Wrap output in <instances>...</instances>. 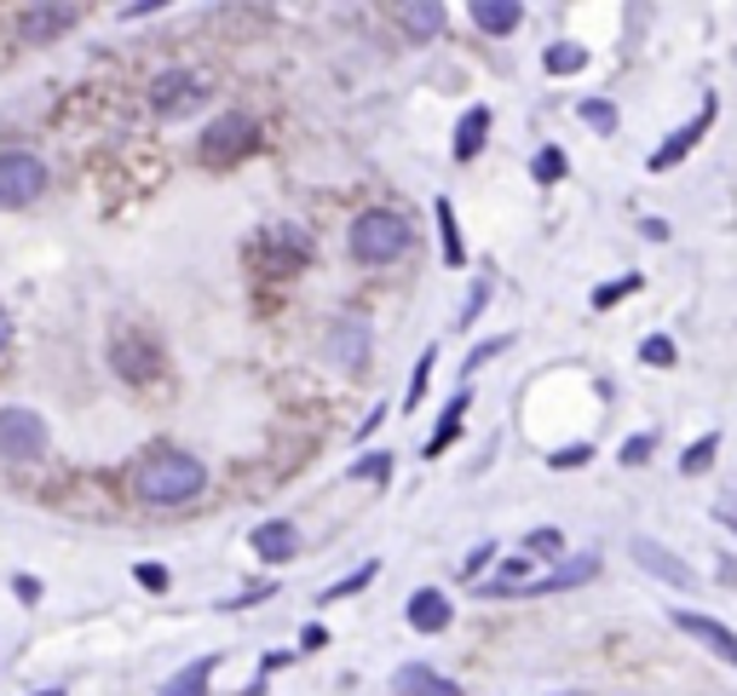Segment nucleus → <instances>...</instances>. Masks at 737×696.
<instances>
[{
	"label": "nucleus",
	"instance_id": "obj_1",
	"mask_svg": "<svg viewBox=\"0 0 737 696\" xmlns=\"http://www.w3.org/2000/svg\"><path fill=\"white\" fill-rule=\"evenodd\" d=\"M208 489V466L184 449H150L145 461L133 466V496L145 506H184Z\"/></svg>",
	"mask_w": 737,
	"mask_h": 696
},
{
	"label": "nucleus",
	"instance_id": "obj_2",
	"mask_svg": "<svg viewBox=\"0 0 737 696\" xmlns=\"http://www.w3.org/2000/svg\"><path fill=\"white\" fill-rule=\"evenodd\" d=\"M346 248H352V259H363V265H392L398 254H409V219L386 213V208H368V213L352 219Z\"/></svg>",
	"mask_w": 737,
	"mask_h": 696
},
{
	"label": "nucleus",
	"instance_id": "obj_3",
	"mask_svg": "<svg viewBox=\"0 0 737 696\" xmlns=\"http://www.w3.org/2000/svg\"><path fill=\"white\" fill-rule=\"evenodd\" d=\"M47 196V161L29 150H0V208H29Z\"/></svg>",
	"mask_w": 737,
	"mask_h": 696
},
{
	"label": "nucleus",
	"instance_id": "obj_4",
	"mask_svg": "<svg viewBox=\"0 0 737 696\" xmlns=\"http://www.w3.org/2000/svg\"><path fill=\"white\" fill-rule=\"evenodd\" d=\"M254 138H259V121L254 115H242V110H231V115H214V127L202 133V161H237V156H249L254 150Z\"/></svg>",
	"mask_w": 737,
	"mask_h": 696
},
{
	"label": "nucleus",
	"instance_id": "obj_5",
	"mask_svg": "<svg viewBox=\"0 0 737 696\" xmlns=\"http://www.w3.org/2000/svg\"><path fill=\"white\" fill-rule=\"evenodd\" d=\"M714 115H721V98H714V93H709V98H703V110H698V115H691V121H686V127H674V133L663 138V145H657V150H651V161H645V168H651V173H668V168H680V161H686L691 150H698V145H703V133L714 127Z\"/></svg>",
	"mask_w": 737,
	"mask_h": 696
},
{
	"label": "nucleus",
	"instance_id": "obj_6",
	"mask_svg": "<svg viewBox=\"0 0 737 696\" xmlns=\"http://www.w3.org/2000/svg\"><path fill=\"white\" fill-rule=\"evenodd\" d=\"M0 455L7 461H40L47 455V420L35 408H0Z\"/></svg>",
	"mask_w": 737,
	"mask_h": 696
},
{
	"label": "nucleus",
	"instance_id": "obj_7",
	"mask_svg": "<svg viewBox=\"0 0 737 696\" xmlns=\"http://www.w3.org/2000/svg\"><path fill=\"white\" fill-rule=\"evenodd\" d=\"M628 552H633V564L645 570V576H657V582H668V587H698V576H691V564L680 559V552H668L663 541H651V536H633L628 541Z\"/></svg>",
	"mask_w": 737,
	"mask_h": 696
},
{
	"label": "nucleus",
	"instance_id": "obj_8",
	"mask_svg": "<svg viewBox=\"0 0 737 696\" xmlns=\"http://www.w3.org/2000/svg\"><path fill=\"white\" fill-rule=\"evenodd\" d=\"M202 98H208V81L191 75V70H161L150 81V110L156 115H179L184 105H202Z\"/></svg>",
	"mask_w": 737,
	"mask_h": 696
},
{
	"label": "nucleus",
	"instance_id": "obj_9",
	"mask_svg": "<svg viewBox=\"0 0 737 696\" xmlns=\"http://www.w3.org/2000/svg\"><path fill=\"white\" fill-rule=\"evenodd\" d=\"M668 622L680 627V633H691V639H698V645H709V650H714V657H721V662H732V668H737V633H732L726 622H714V616H698V610H674Z\"/></svg>",
	"mask_w": 737,
	"mask_h": 696
},
{
	"label": "nucleus",
	"instance_id": "obj_10",
	"mask_svg": "<svg viewBox=\"0 0 737 696\" xmlns=\"http://www.w3.org/2000/svg\"><path fill=\"white\" fill-rule=\"evenodd\" d=\"M600 576V552H577V559H559L542 582H524V593H565V587H582Z\"/></svg>",
	"mask_w": 737,
	"mask_h": 696
},
{
	"label": "nucleus",
	"instance_id": "obj_11",
	"mask_svg": "<svg viewBox=\"0 0 737 696\" xmlns=\"http://www.w3.org/2000/svg\"><path fill=\"white\" fill-rule=\"evenodd\" d=\"M392 691H398V696H461L456 680H444V673H433L426 662L398 668V673H392Z\"/></svg>",
	"mask_w": 737,
	"mask_h": 696
},
{
	"label": "nucleus",
	"instance_id": "obj_12",
	"mask_svg": "<svg viewBox=\"0 0 737 696\" xmlns=\"http://www.w3.org/2000/svg\"><path fill=\"white\" fill-rule=\"evenodd\" d=\"M363 345H368V322H363V317L329 322V357H335L340 368H358V363H363Z\"/></svg>",
	"mask_w": 737,
	"mask_h": 696
},
{
	"label": "nucleus",
	"instance_id": "obj_13",
	"mask_svg": "<svg viewBox=\"0 0 737 696\" xmlns=\"http://www.w3.org/2000/svg\"><path fill=\"white\" fill-rule=\"evenodd\" d=\"M249 541H254V552H259L265 564H282V559H294V552H300V536H294V524H289V518L259 524Z\"/></svg>",
	"mask_w": 737,
	"mask_h": 696
},
{
	"label": "nucleus",
	"instance_id": "obj_14",
	"mask_svg": "<svg viewBox=\"0 0 737 696\" xmlns=\"http://www.w3.org/2000/svg\"><path fill=\"white\" fill-rule=\"evenodd\" d=\"M467 17H473L484 35H514L524 24V7H519V0H473Z\"/></svg>",
	"mask_w": 737,
	"mask_h": 696
},
{
	"label": "nucleus",
	"instance_id": "obj_15",
	"mask_svg": "<svg viewBox=\"0 0 737 696\" xmlns=\"http://www.w3.org/2000/svg\"><path fill=\"white\" fill-rule=\"evenodd\" d=\"M409 627H421V633H444L449 627V599L438 587L409 593Z\"/></svg>",
	"mask_w": 737,
	"mask_h": 696
},
{
	"label": "nucleus",
	"instance_id": "obj_16",
	"mask_svg": "<svg viewBox=\"0 0 737 696\" xmlns=\"http://www.w3.org/2000/svg\"><path fill=\"white\" fill-rule=\"evenodd\" d=\"M467 408H473V392H456V398L444 403V415H438V426H433V438H426V455H444V449L461 438V420H467Z\"/></svg>",
	"mask_w": 737,
	"mask_h": 696
},
{
	"label": "nucleus",
	"instance_id": "obj_17",
	"mask_svg": "<svg viewBox=\"0 0 737 696\" xmlns=\"http://www.w3.org/2000/svg\"><path fill=\"white\" fill-rule=\"evenodd\" d=\"M484 145H490V105H473L456 127V161H473Z\"/></svg>",
	"mask_w": 737,
	"mask_h": 696
},
{
	"label": "nucleus",
	"instance_id": "obj_18",
	"mask_svg": "<svg viewBox=\"0 0 737 696\" xmlns=\"http://www.w3.org/2000/svg\"><path fill=\"white\" fill-rule=\"evenodd\" d=\"M17 24H24V40H52V35H64L75 24V12L70 7H29Z\"/></svg>",
	"mask_w": 737,
	"mask_h": 696
},
{
	"label": "nucleus",
	"instance_id": "obj_19",
	"mask_svg": "<svg viewBox=\"0 0 737 696\" xmlns=\"http://www.w3.org/2000/svg\"><path fill=\"white\" fill-rule=\"evenodd\" d=\"M116 375L121 380H150L156 375V352H150L145 340H121L116 345Z\"/></svg>",
	"mask_w": 737,
	"mask_h": 696
},
{
	"label": "nucleus",
	"instance_id": "obj_20",
	"mask_svg": "<svg viewBox=\"0 0 737 696\" xmlns=\"http://www.w3.org/2000/svg\"><path fill=\"white\" fill-rule=\"evenodd\" d=\"M208 680H214V657H202L184 673H173V680L161 685V696H208Z\"/></svg>",
	"mask_w": 737,
	"mask_h": 696
},
{
	"label": "nucleus",
	"instance_id": "obj_21",
	"mask_svg": "<svg viewBox=\"0 0 737 696\" xmlns=\"http://www.w3.org/2000/svg\"><path fill=\"white\" fill-rule=\"evenodd\" d=\"M433 213H438V236H444V265H461L467 248H461V224H456V208H449V196L433 202Z\"/></svg>",
	"mask_w": 737,
	"mask_h": 696
},
{
	"label": "nucleus",
	"instance_id": "obj_22",
	"mask_svg": "<svg viewBox=\"0 0 737 696\" xmlns=\"http://www.w3.org/2000/svg\"><path fill=\"white\" fill-rule=\"evenodd\" d=\"M582 64H588V52L577 47V40H553V47L542 52V70L547 75H577Z\"/></svg>",
	"mask_w": 737,
	"mask_h": 696
},
{
	"label": "nucleus",
	"instance_id": "obj_23",
	"mask_svg": "<svg viewBox=\"0 0 737 696\" xmlns=\"http://www.w3.org/2000/svg\"><path fill=\"white\" fill-rule=\"evenodd\" d=\"M403 29L415 40H433L444 29V7H433V0H421V7H403Z\"/></svg>",
	"mask_w": 737,
	"mask_h": 696
},
{
	"label": "nucleus",
	"instance_id": "obj_24",
	"mask_svg": "<svg viewBox=\"0 0 737 696\" xmlns=\"http://www.w3.org/2000/svg\"><path fill=\"white\" fill-rule=\"evenodd\" d=\"M714 455H721V432H703V438H698V443H691L686 455H680V473H686V478L709 473V466H714Z\"/></svg>",
	"mask_w": 737,
	"mask_h": 696
},
{
	"label": "nucleus",
	"instance_id": "obj_25",
	"mask_svg": "<svg viewBox=\"0 0 737 696\" xmlns=\"http://www.w3.org/2000/svg\"><path fill=\"white\" fill-rule=\"evenodd\" d=\"M375 576H380V564H375V559H368V564H358V570H352V576H346V582L323 587V605H335V599H352V593H363V587L375 582Z\"/></svg>",
	"mask_w": 737,
	"mask_h": 696
},
{
	"label": "nucleus",
	"instance_id": "obj_26",
	"mask_svg": "<svg viewBox=\"0 0 737 696\" xmlns=\"http://www.w3.org/2000/svg\"><path fill=\"white\" fill-rule=\"evenodd\" d=\"M577 115L588 121L593 133H617V105H611V98H582Z\"/></svg>",
	"mask_w": 737,
	"mask_h": 696
},
{
	"label": "nucleus",
	"instance_id": "obj_27",
	"mask_svg": "<svg viewBox=\"0 0 737 696\" xmlns=\"http://www.w3.org/2000/svg\"><path fill=\"white\" fill-rule=\"evenodd\" d=\"M530 179H536V184H559L565 179V150L559 145H542L536 161H530Z\"/></svg>",
	"mask_w": 737,
	"mask_h": 696
},
{
	"label": "nucleus",
	"instance_id": "obj_28",
	"mask_svg": "<svg viewBox=\"0 0 737 696\" xmlns=\"http://www.w3.org/2000/svg\"><path fill=\"white\" fill-rule=\"evenodd\" d=\"M433 368H438V345H426L421 363H415V375H409V398H403V408H415V403L426 398V380H433Z\"/></svg>",
	"mask_w": 737,
	"mask_h": 696
},
{
	"label": "nucleus",
	"instance_id": "obj_29",
	"mask_svg": "<svg viewBox=\"0 0 737 696\" xmlns=\"http://www.w3.org/2000/svg\"><path fill=\"white\" fill-rule=\"evenodd\" d=\"M633 289H640V277H617V282H600V289H593V312H611V305H617V300H628Z\"/></svg>",
	"mask_w": 737,
	"mask_h": 696
},
{
	"label": "nucleus",
	"instance_id": "obj_30",
	"mask_svg": "<svg viewBox=\"0 0 737 696\" xmlns=\"http://www.w3.org/2000/svg\"><path fill=\"white\" fill-rule=\"evenodd\" d=\"M674 357H680V352H674V340H668V334H651V340L640 345V363H651V368H668Z\"/></svg>",
	"mask_w": 737,
	"mask_h": 696
},
{
	"label": "nucleus",
	"instance_id": "obj_31",
	"mask_svg": "<svg viewBox=\"0 0 737 696\" xmlns=\"http://www.w3.org/2000/svg\"><path fill=\"white\" fill-rule=\"evenodd\" d=\"M651 449H657V432L628 438V443H623V466H645V461H651Z\"/></svg>",
	"mask_w": 737,
	"mask_h": 696
},
{
	"label": "nucleus",
	"instance_id": "obj_32",
	"mask_svg": "<svg viewBox=\"0 0 737 696\" xmlns=\"http://www.w3.org/2000/svg\"><path fill=\"white\" fill-rule=\"evenodd\" d=\"M133 576H138V587H145V593H168V564H156V559H145V564H138V570H133Z\"/></svg>",
	"mask_w": 737,
	"mask_h": 696
},
{
	"label": "nucleus",
	"instance_id": "obj_33",
	"mask_svg": "<svg viewBox=\"0 0 737 696\" xmlns=\"http://www.w3.org/2000/svg\"><path fill=\"white\" fill-rule=\"evenodd\" d=\"M524 547H530V552H547V559H553V552L565 547V536H559V529L547 524V529H530V536H524Z\"/></svg>",
	"mask_w": 737,
	"mask_h": 696
},
{
	"label": "nucleus",
	"instance_id": "obj_34",
	"mask_svg": "<svg viewBox=\"0 0 737 696\" xmlns=\"http://www.w3.org/2000/svg\"><path fill=\"white\" fill-rule=\"evenodd\" d=\"M386 473H392V455H363V461L352 466V478H375V484H380Z\"/></svg>",
	"mask_w": 737,
	"mask_h": 696
},
{
	"label": "nucleus",
	"instance_id": "obj_35",
	"mask_svg": "<svg viewBox=\"0 0 737 696\" xmlns=\"http://www.w3.org/2000/svg\"><path fill=\"white\" fill-rule=\"evenodd\" d=\"M484 305H490V282H473V300H467V305H461V317H456V322H461V329H467V322H473V317L484 312Z\"/></svg>",
	"mask_w": 737,
	"mask_h": 696
},
{
	"label": "nucleus",
	"instance_id": "obj_36",
	"mask_svg": "<svg viewBox=\"0 0 737 696\" xmlns=\"http://www.w3.org/2000/svg\"><path fill=\"white\" fill-rule=\"evenodd\" d=\"M507 345H514V340H507V334H496V340H484V345H479V352H473V357H467V368H484L490 357H502V352H507Z\"/></svg>",
	"mask_w": 737,
	"mask_h": 696
},
{
	"label": "nucleus",
	"instance_id": "obj_37",
	"mask_svg": "<svg viewBox=\"0 0 737 696\" xmlns=\"http://www.w3.org/2000/svg\"><path fill=\"white\" fill-rule=\"evenodd\" d=\"M588 455H593V449H588V443H577V449H559V455H553V466L565 473V466H582Z\"/></svg>",
	"mask_w": 737,
	"mask_h": 696
},
{
	"label": "nucleus",
	"instance_id": "obj_38",
	"mask_svg": "<svg viewBox=\"0 0 737 696\" xmlns=\"http://www.w3.org/2000/svg\"><path fill=\"white\" fill-rule=\"evenodd\" d=\"M490 559H496V547H490V541H484V547H473V552H467V576H473V570H484Z\"/></svg>",
	"mask_w": 737,
	"mask_h": 696
},
{
	"label": "nucleus",
	"instance_id": "obj_39",
	"mask_svg": "<svg viewBox=\"0 0 737 696\" xmlns=\"http://www.w3.org/2000/svg\"><path fill=\"white\" fill-rule=\"evenodd\" d=\"M7 340H12V317L0 312V352H7Z\"/></svg>",
	"mask_w": 737,
	"mask_h": 696
},
{
	"label": "nucleus",
	"instance_id": "obj_40",
	"mask_svg": "<svg viewBox=\"0 0 737 696\" xmlns=\"http://www.w3.org/2000/svg\"><path fill=\"white\" fill-rule=\"evenodd\" d=\"M35 696H64V691H35Z\"/></svg>",
	"mask_w": 737,
	"mask_h": 696
}]
</instances>
